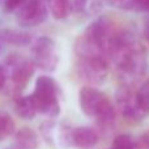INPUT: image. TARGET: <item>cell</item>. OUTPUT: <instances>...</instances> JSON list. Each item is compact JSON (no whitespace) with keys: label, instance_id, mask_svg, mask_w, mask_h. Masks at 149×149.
I'll return each mask as SVG.
<instances>
[{"label":"cell","instance_id":"7","mask_svg":"<svg viewBox=\"0 0 149 149\" xmlns=\"http://www.w3.org/2000/svg\"><path fill=\"white\" fill-rule=\"evenodd\" d=\"M39 1L41 0H4V8L7 12L16 13L21 24L36 10Z\"/></svg>","mask_w":149,"mask_h":149},{"label":"cell","instance_id":"19","mask_svg":"<svg viewBox=\"0 0 149 149\" xmlns=\"http://www.w3.org/2000/svg\"><path fill=\"white\" fill-rule=\"evenodd\" d=\"M5 84H7V72H5V70L0 65V90H3Z\"/></svg>","mask_w":149,"mask_h":149},{"label":"cell","instance_id":"18","mask_svg":"<svg viewBox=\"0 0 149 149\" xmlns=\"http://www.w3.org/2000/svg\"><path fill=\"white\" fill-rule=\"evenodd\" d=\"M110 3L114 7L126 10H130V7H131V0H110Z\"/></svg>","mask_w":149,"mask_h":149},{"label":"cell","instance_id":"17","mask_svg":"<svg viewBox=\"0 0 149 149\" xmlns=\"http://www.w3.org/2000/svg\"><path fill=\"white\" fill-rule=\"evenodd\" d=\"M86 5H88V0H72V10L77 13L84 12L86 9Z\"/></svg>","mask_w":149,"mask_h":149},{"label":"cell","instance_id":"12","mask_svg":"<svg viewBox=\"0 0 149 149\" xmlns=\"http://www.w3.org/2000/svg\"><path fill=\"white\" fill-rule=\"evenodd\" d=\"M50 8L56 20H64L72 10V0H51Z\"/></svg>","mask_w":149,"mask_h":149},{"label":"cell","instance_id":"11","mask_svg":"<svg viewBox=\"0 0 149 149\" xmlns=\"http://www.w3.org/2000/svg\"><path fill=\"white\" fill-rule=\"evenodd\" d=\"M135 105L145 116L149 115V80L140 86L135 94Z\"/></svg>","mask_w":149,"mask_h":149},{"label":"cell","instance_id":"8","mask_svg":"<svg viewBox=\"0 0 149 149\" xmlns=\"http://www.w3.org/2000/svg\"><path fill=\"white\" fill-rule=\"evenodd\" d=\"M33 74V64L30 62H16L12 71V85L16 92H21L26 86L29 79Z\"/></svg>","mask_w":149,"mask_h":149},{"label":"cell","instance_id":"14","mask_svg":"<svg viewBox=\"0 0 149 149\" xmlns=\"http://www.w3.org/2000/svg\"><path fill=\"white\" fill-rule=\"evenodd\" d=\"M15 132V122L5 111H0V140L7 139Z\"/></svg>","mask_w":149,"mask_h":149},{"label":"cell","instance_id":"13","mask_svg":"<svg viewBox=\"0 0 149 149\" xmlns=\"http://www.w3.org/2000/svg\"><path fill=\"white\" fill-rule=\"evenodd\" d=\"M46 18H47V7H46V4L41 0L39 4H38V7L36 8V10H34V12L31 13L25 21H22L21 25H24V26H36V25L42 24Z\"/></svg>","mask_w":149,"mask_h":149},{"label":"cell","instance_id":"20","mask_svg":"<svg viewBox=\"0 0 149 149\" xmlns=\"http://www.w3.org/2000/svg\"><path fill=\"white\" fill-rule=\"evenodd\" d=\"M143 28H144V37H145V39L149 42V16H148V17H145Z\"/></svg>","mask_w":149,"mask_h":149},{"label":"cell","instance_id":"10","mask_svg":"<svg viewBox=\"0 0 149 149\" xmlns=\"http://www.w3.org/2000/svg\"><path fill=\"white\" fill-rule=\"evenodd\" d=\"M15 110L20 118L26 119V120L33 119L37 114V109H36V105H34V102H33L31 95H26V97L18 98V100L16 101Z\"/></svg>","mask_w":149,"mask_h":149},{"label":"cell","instance_id":"5","mask_svg":"<svg viewBox=\"0 0 149 149\" xmlns=\"http://www.w3.org/2000/svg\"><path fill=\"white\" fill-rule=\"evenodd\" d=\"M113 36L114 33L111 21L107 20V17H100L88 26L81 38L89 45L94 46L95 49L107 54V47Z\"/></svg>","mask_w":149,"mask_h":149},{"label":"cell","instance_id":"16","mask_svg":"<svg viewBox=\"0 0 149 149\" xmlns=\"http://www.w3.org/2000/svg\"><path fill=\"white\" fill-rule=\"evenodd\" d=\"M136 143L130 134H119L111 143L110 149H135Z\"/></svg>","mask_w":149,"mask_h":149},{"label":"cell","instance_id":"15","mask_svg":"<svg viewBox=\"0 0 149 149\" xmlns=\"http://www.w3.org/2000/svg\"><path fill=\"white\" fill-rule=\"evenodd\" d=\"M5 41L12 45H16V46H25V45H29L31 42V37L30 34L25 33V31H7L5 33Z\"/></svg>","mask_w":149,"mask_h":149},{"label":"cell","instance_id":"3","mask_svg":"<svg viewBox=\"0 0 149 149\" xmlns=\"http://www.w3.org/2000/svg\"><path fill=\"white\" fill-rule=\"evenodd\" d=\"M30 63L33 67H37L42 71L52 72L55 71L59 56L56 54V47L51 38L49 37H39L36 39L31 47V59Z\"/></svg>","mask_w":149,"mask_h":149},{"label":"cell","instance_id":"4","mask_svg":"<svg viewBox=\"0 0 149 149\" xmlns=\"http://www.w3.org/2000/svg\"><path fill=\"white\" fill-rule=\"evenodd\" d=\"M77 72L81 79H84L89 84H102L109 73V63L106 55H94L90 58L80 59Z\"/></svg>","mask_w":149,"mask_h":149},{"label":"cell","instance_id":"1","mask_svg":"<svg viewBox=\"0 0 149 149\" xmlns=\"http://www.w3.org/2000/svg\"><path fill=\"white\" fill-rule=\"evenodd\" d=\"M80 107L86 116L95 118L102 128H110L115 122L116 111L109 97L93 86H84L80 90Z\"/></svg>","mask_w":149,"mask_h":149},{"label":"cell","instance_id":"2","mask_svg":"<svg viewBox=\"0 0 149 149\" xmlns=\"http://www.w3.org/2000/svg\"><path fill=\"white\" fill-rule=\"evenodd\" d=\"M30 95L36 105L37 113L45 114L50 118L59 115L60 106L58 101V86L54 79L49 76H39L36 81L33 94Z\"/></svg>","mask_w":149,"mask_h":149},{"label":"cell","instance_id":"9","mask_svg":"<svg viewBox=\"0 0 149 149\" xmlns=\"http://www.w3.org/2000/svg\"><path fill=\"white\" fill-rule=\"evenodd\" d=\"M15 143L18 149H37L39 145L38 135L29 127H24L17 131L15 136Z\"/></svg>","mask_w":149,"mask_h":149},{"label":"cell","instance_id":"6","mask_svg":"<svg viewBox=\"0 0 149 149\" xmlns=\"http://www.w3.org/2000/svg\"><path fill=\"white\" fill-rule=\"evenodd\" d=\"M98 143V134L88 126L76 127L72 131V145L81 149H92Z\"/></svg>","mask_w":149,"mask_h":149}]
</instances>
